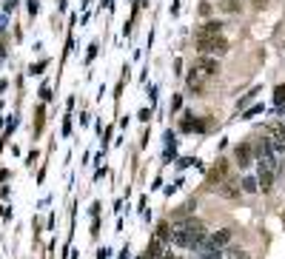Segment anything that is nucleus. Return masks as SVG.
<instances>
[{"label": "nucleus", "mask_w": 285, "mask_h": 259, "mask_svg": "<svg viewBox=\"0 0 285 259\" xmlns=\"http://www.w3.org/2000/svg\"><path fill=\"white\" fill-rule=\"evenodd\" d=\"M220 194H225V197H237V185H234V182H222Z\"/></svg>", "instance_id": "11"}, {"label": "nucleus", "mask_w": 285, "mask_h": 259, "mask_svg": "<svg viewBox=\"0 0 285 259\" xmlns=\"http://www.w3.org/2000/svg\"><path fill=\"white\" fill-rule=\"evenodd\" d=\"M168 237V225H160V228H157V239H165Z\"/></svg>", "instance_id": "13"}, {"label": "nucleus", "mask_w": 285, "mask_h": 259, "mask_svg": "<svg viewBox=\"0 0 285 259\" xmlns=\"http://www.w3.org/2000/svg\"><path fill=\"white\" fill-rule=\"evenodd\" d=\"M225 174H228V166L220 159V163L211 168V174H208V185H220V182L225 180Z\"/></svg>", "instance_id": "8"}, {"label": "nucleus", "mask_w": 285, "mask_h": 259, "mask_svg": "<svg viewBox=\"0 0 285 259\" xmlns=\"http://www.w3.org/2000/svg\"><path fill=\"white\" fill-rule=\"evenodd\" d=\"M263 159V166H260V188L263 191H271V185H274V177H277V159L271 157V154H265V157H260Z\"/></svg>", "instance_id": "4"}, {"label": "nucleus", "mask_w": 285, "mask_h": 259, "mask_svg": "<svg viewBox=\"0 0 285 259\" xmlns=\"http://www.w3.org/2000/svg\"><path fill=\"white\" fill-rule=\"evenodd\" d=\"M220 6L225 9L228 15H234V12H240V9H242V0H220Z\"/></svg>", "instance_id": "10"}, {"label": "nucleus", "mask_w": 285, "mask_h": 259, "mask_svg": "<svg viewBox=\"0 0 285 259\" xmlns=\"http://www.w3.org/2000/svg\"><path fill=\"white\" fill-rule=\"evenodd\" d=\"M274 100H277V103H285V86H277V91H274Z\"/></svg>", "instance_id": "12"}, {"label": "nucleus", "mask_w": 285, "mask_h": 259, "mask_svg": "<svg viewBox=\"0 0 285 259\" xmlns=\"http://www.w3.org/2000/svg\"><path fill=\"white\" fill-rule=\"evenodd\" d=\"M180 128H183V131H203V128H206V122H200L197 117H185Z\"/></svg>", "instance_id": "9"}, {"label": "nucleus", "mask_w": 285, "mask_h": 259, "mask_svg": "<svg viewBox=\"0 0 285 259\" xmlns=\"http://www.w3.org/2000/svg\"><path fill=\"white\" fill-rule=\"evenodd\" d=\"M234 157H237V166H240V168L251 166V157H254V148H251V143H240V145H237Z\"/></svg>", "instance_id": "6"}, {"label": "nucleus", "mask_w": 285, "mask_h": 259, "mask_svg": "<svg viewBox=\"0 0 285 259\" xmlns=\"http://www.w3.org/2000/svg\"><path fill=\"white\" fill-rule=\"evenodd\" d=\"M242 188H245V191L251 194V191H256V182H254V180H245V182H242Z\"/></svg>", "instance_id": "14"}, {"label": "nucleus", "mask_w": 285, "mask_h": 259, "mask_svg": "<svg viewBox=\"0 0 285 259\" xmlns=\"http://www.w3.org/2000/svg\"><path fill=\"white\" fill-rule=\"evenodd\" d=\"M231 242V231L228 228H222V231H217V234H211V237H206V248H222V245H228Z\"/></svg>", "instance_id": "5"}, {"label": "nucleus", "mask_w": 285, "mask_h": 259, "mask_svg": "<svg viewBox=\"0 0 285 259\" xmlns=\"http://www.w3.org/2000/svg\"><path fill=\"white\" fill-rule=\"evenodd\" d=\"M268 137L277 148H285V125L282 122H271L268 125Z\"/></svg>", "instance_id": "7"}, {"label": "nucleus", "mask_w": 285, "mask_h": 259, "mask_svg": "<svg viewBox=\"0 0 285 259\" xmlns=\"http://www.w3.org/2000/svg\"><path fill=\"white\" fill-rule=\"evenodd\" d=\"M220 29H222L220 23H206L197 31V49L203 54H225L228 51V40L222 37Z\"/></svg>", "instance_id": "1"}, {"label": "nucleus", "mask_w": 285, "mask_h": 259, "mask_svg": "<svg viewBox=\"0 0 285 259\" xmlns=\"http://www.w3.org/2000/svg\"><path fill=\"white\" fill-rule=\"evenodd\" d=\"M214 74H217V63L211 57H200L188 72V88L194 94H203L208 88V83L214 80Z\"/></svg>", "instance_id": "2"}, {"label": "nucleus", "mask_w": 285, "mask_h": 259, "mask_svg": "<svg viewBox=\"0 0 285 259\" xmlns=\"http://www.w3.org/2000/svg\"><path fill=\"white\" fill-rule=\"evenodd\" d=\"M174 242L183 245V248H200V245L206 242V231H203V225L194 222V219H188V222H183L177 231H174Z\"/></svg>", "instance_id": "3"}]
</instances>
